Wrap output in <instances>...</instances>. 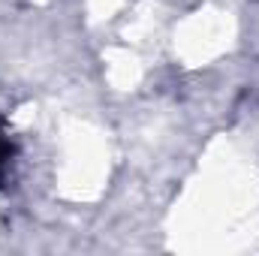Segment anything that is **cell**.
I'll return each mask as SVG.
<instances>
[{
	"instance_id": "cell-1",
	"label": "cell",
	"mask_w": 259,
	"mask_h": 256,
	"mask_svg": "<svg viewBox=\"0 0 259 256\" xmlns=\"http://www.w3.org/2000/svg\"><path fill=\"white\" fill-rule=\"evenodd\" d=\"M12 157H15V145H12V139L6 136V127H3V121H0V184H3V178H6V169H9Z\"/></svg>"
}]
</instances>
